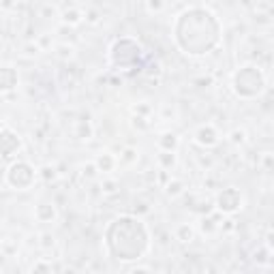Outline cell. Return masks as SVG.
Segmentation results:
<instances>
[{
	"label": "cell",
	"mask_w": 274,
	"mask_h": 274,
	"mask_svg": "<svg viewBox=\"0 0 274 274\" xmlns=\"http://www.w3.org/2000/svg\"><path fill=\"white\" fill-rule=\"evenodd\" d=\"M173 41L182 54L202 58L214 52L223 41V24L210 9L189 7L173 21Z\"/></svg>",
	"instance_id": "6da1fadb"
},
{
	"label": "cell",
	"mask_w": 274,
	"mask_h": 274,
	"mask_svg": "<svg viewBox=\"0 0 274 274\" xmlns=\"http://www.w3.org/2000/svg\"><path fill=\"white\" fill-rule=\"evenodd\" d=\"M103 242L109 257L118 261H137L150 248V229L135 214H120L107 223Z\"/></svg>",
	"instance_id": "7a4b0ae2"
},
{
	"label": "cell",
	"mask_w": 274,
	"mask_h": 274,
	"mask_svg": "<svg viewBox=\"0 0 274 274\" xmlns=\"http://www.w3.org/2000/svg\"><path fill=\"white\" fill-rule=\"evenodd\" d=\"M146 49L135 37H118L107 49L109 67L114 71H133L144 67Z\"/></svg>",
	"instance_id": "3957f363"
},
{
	"label": "cell",
	"mask_w": 274,
	"mask_h": 274,
	"mask_svg": "<svg viewBox=\"0 0 274 274\" xmlns=\"http://www.w3.org/2000/svg\"><path fill=\"white\" fill-rule=\"evenodd\" d=\"M268 86L266 73L261 71L257 64H244V67L236 69V73L232 75V90L238 98L242 101H253L264 94Z\"/></svg>",
	"instance_id": "277c9868"
},
{
	"label": "cell",
	"mask_w": 274,
	"mask_h": 274,
	"mask_svg": "<svg viewBox=\"0 0 274 274\" xmlns=\"http://www.w3.org/2000/svg\"><path fill=\"white\" fill-rule=\"evenodd\" d=\"M37 180V169L32 163L24 161V159H17V161H11L9 167L5 171V182L15 191H28L32 189V184Z\"/></svg>",
	"instance_id": "5b68a950"
},
{
	"label": "cell",
	"mask_w": 274,
	"mask_h": 274,
	"mask_svg": "<svg viewBox=\"0 0 274 274\" xmlns=\"http://www.w3.org/2000/svg\"><path fill=\"white\" fill-rule=\"evenodd\" d=\"M214 210H218L221 214L232 216L236 212H240L244 208V195L236 186H227V189H221L214 197Z\"/></svg>",
	"instance_id": "8992f818"
},
{
	"label": "cell",
	"mask_w": 274,
	"mask_h": 274,
	"mask_svg": "<svg viewBox=\"0 0 274 274\" xmlns=\"http://www.w3.org/2000/svg\"><path fill=\"white\" fill-rule=\"evenodd\" d=\"M21 150V137L11 127H0V159H13Z\"/></svg>",
	"instance_id": "52a82bcc"
},
{
	"label": "cell",
	"mask_w": 274,
	"mask_h": 274,
	"mask_svg": "<svg viewBox=\"0 0 274 274\" xmlns=\"http://www.w3.org/2000/svg\"><path fill=\"white\" fill-rule=\"evenodd\" d=\"M193 139H195V144L202 148H214V146H218V141H221V133H218V129L212 122H204L195 129Z\"/></svg>",
	"instance_id": "ba28073f"
},
{
	"label": "cell",
	"mask_w": 274,
	"mask_h": 274,
	"mask_svg": "<svg viewBox=\"0 0 274 274\" xmlns=\"http://www.w3.org/2000/svg\"><path fill=\"white\" fill-rule=\"evenodd\" d=\"M19 86V73L15 67L11 64H3L0 67V94H7V92H13Z\"/></svg>",
	"instance_id": "9c48e42d"
},
{
	"label": "cell",
	"mask_w": 274,
	"mask_h": 274,
	"mask_svg": "<svg viewBox=\"0 0 274 274\" xmlns=\"http://www.w3.org/2000/svg\"><path fill=\"white\" fill-rule=\"evenodd\" d=\"M35 218L39 223H54L58 218V210L52 202H41L35 206Z\"/></svg>",
	"instance_id": "30bf717a"
},
{
	"label": "cell",
	"mask_w": 274,
	"mask_h": 274,
	"mask_svg": "<svg viewBox=\"0 0 274 274\" xmlns=\"http://www.w3.org/2000/svg\"><path fill=\"white\" fill-rule=\"evenodd\" d=\"M157 146L159 150H167V152H178L180 148V137L173 131H163V133L157 137Z\"/></svg>",
	"instance_id": "8fae6325"
},
{
	"label": "cell",
	"mask_w": 274,
	"mask_h": 274,
	"mask_svg": "<svg viewBox=\"0 0 274 274\" xmlns=\"http://www.w3.org/2000/svg\"><path fill=\"white\" fill-rule=\"evenodd\" d=\"M94 165H96L98 173H112L118 165V159H116V155H112V152H101V155H96Z\"/></svg>",
	"instance_id": "7c38bea8"
},
{
	"label": "cell",
	"mask_w": 274,
	"mask_h": 274,
	"mask_svg": "<svg viewBox=\"0 0 274 274\" xmlns=\"http://www.w3.org/2000/svg\"><path fill=\"white\" fill-rule=\"evenodd\" d=\"M173 238L182 244H191L195 240V227L191 223H178L173 227Z\"/></svg>",
	"instance_id": "4fadbf2b"
},
{
	"label": "cell",
	"mask_w": 274,
	"mask_h": 274,
	"mask_svg": "<svg viewBox=\"0 0 274 274\" xmlns=\"http://www.w3.org/2000/svg\"><path fill=\"white\" fill-rule=\"evenodd\" d=\"M60 19H62V24H67V26H80L84 21V11L78 7H67L60 13Z\"/></svg>",
	"instance_id": "5bb4252c"
},
{
	"label": "cell",
	"mask_w": 274,
	"mask_h": 274,
	"mask_svg": "<svg viewBox=\"0 0 274 274\" xmlns=\"http://www.w3.org/2000/svg\"><path fill=\"white\" fill-rule=\"evenodd\" d=\"M92 135H94V129H92V124H90V120H78V122L73 124V137L75 139H92Z\"/></svg>",
	"instance_id": "9a60e30c"
},
{
	"label": "cell",
	"mask_w": 274,
	"mask_h": 274,
	"mask_svg": "<svg viewBox=\"0 0 274 274\" xmlns=\"http://www.w3.org/2000/svg\"><path fill=\"white\" fill-rule=\"evenodd\" d=\"M157 163H159V167H161L163 171H171L173 167L178 165V157H176V152L159 150V155H157Z\"/></svg>",
	"instance_id": "2e32d148"
},
{
	"label": "cell",
	"mask_w": 274,
	"mask_h": 274,
	"mask_svg": "<svg viewBox=\"0 0 274 274\" xmlns=\"http://www.w3.org/2000/svg\"><path fill=\"white\" fill-rule=\"evenodd\" d=\"M184 189H186V184H184V180H180V178H169V180L165 182V193H167L169 197L182 195Z\"/></svg>",
	"instance_id": "e0dca14e"
},
{
	"label": "cell",
	"mask_w": 274,
	"mask_h": 274,
	"mask_svg": "<svg viewBox=\"0 0 274 274\" xmlns=\"http://www.w3.org/2000/svg\"><path fill=\"white\" fill-rule=\"evenodd\" d=\"M37 178H41L43 182H56V178H58V171H56V167L54 165H43V167H39L37 169Z\"/></svg>",
	"instance_id": "ac0fdd59"
},
{
	"label": "cell",
	"mask_w": 274,
	"mask_h": 274,
	"mask_svg": "<svg viewBox=\"0 0 274 274\" xmlns=\"http://www.w3.org/2000/svg\"><path fill=\"white\" fill-rule=\"evenodd\" d=\"M101 193L103 195H116V193H120V182L116 178H103L101 180Z\"/></svg>",
	"instance_id": "d6986e66"
},
{
	"label": "cell",
	"mask_w": 274,
	"mask_h": 274,
	"mask_svg": "<svg viewBox=\"0 0 274 274\" xmlns=\"http://www.w3.org/2000/svg\"><path fill=\"white\" fill-rule=\"evenodd\" d=\"M137 159H139L137 148H133V146H127V148H122V152H120V161L127 163V165H133V163H137Z\"/></svg>",
	"instance_id": "ffe728a7"
},
{
	"label": "cell",
	"mask_w": 274,
	"mask_h": 274,
	"mask_svg": "<svg viewBox=\"0 0 274 274\" xmlns=\"http://www.w3.org/2000/svg\"><path fill=\"white\" fill-rule=\"evenodd\" d=\"M229 141H232L234 146H242L244 141H246V131L240 129V127H236L232 133H229Z\"/></svg>",
	"instance_id": "44dd1931"
},
{
	"label": "cell",
	"mask_w": 274,
	"mask_h": 274,
	"mask_svg": "<svg viewBox=\"0 0 274 274\" xmlns=\"http://www.w3.org/2000/svg\"><path fill=\"white\" fill-rule=\"evenodd\" d=\"M131 112H133L135 116H144V118H150L152 116V105L150 103H137V105H133L131 107Z\"/></svg>",
	"instance_id": "7402d4cb"
},
{
	"label": "cell",
	"mask_w": 274,
	"mask_h": 274,
	"mask_svg": "<svg viewBox=\"0 0 274 274\" xmlns=\"http://www.w3.org/2000/svg\"><path fill=\"white\" fill-rule=\"evenodd\" d=\"M200 227H202V232H204V234H212V232H216V229H218V223L214 221L212 216H204Z\"/></svg>",
	"instance_id": "603a6c76"
},
{
	"label": "cell",
	"mask_w": 274,
	"mask_h": 274,
	"mask_svg": "<svg viewBox=\"0 0 274 274\" xmlns=\"http://www.w3.org/2000/svg\"><path fill=\"white\" fill-rule=\"evenodd\" d=\"M270 255H272V248L270 246H259L255 251V261H259V264H268Z\"/></svg>",
	"instance_id": "cb8c5ba5"
},
{
	"label": "cell",
	"mask_w": 274,
	"mask_h": 274,
	"mask_svg": "<svg viewBox=\"0 0 274 274\" xmlns=\"http://www.w3.org/2000/svg\"><path fill=\"white\" fill-rule=\"evenodd\" d=\"M131 124H133V129H137V131H148L150 129V120L144 118V116H135L133 114V118H131Z\"/></svg>",
	"instance_id": "d4e9b609"
},
{
	"label": "cell",
	"mask_w": 274,
	"mask_h": 274,
	"mask_svg": "<svg viewBox=\"0 0 274 274\" xmlns=\"http://www.w3.org/2000/svg\"><path fill=\"white\" fill-rule=\"evenodd\" d=\"M146 9L148 13H163V9H165V0H146Z\"/></svg>",
	"instance_id": "484cf974"
},
{
	"label": "cell",
	"mask_w": 274,
	"mask_h": 274,
	"mask_svg": "<svg viewBox=\"0 0 274 274\" xmlns=\"http://www.w3.org/2000/svg\"><path fill=\"white\" fill-rule=\"evenodd\" d=\"M54 266H52V261H45V259H39L35 266H32V272H52Z\"/></svg>",
	"instance_id": "4316f807"
},
{
	"label": "cell",
	"mask_w": 274,
	"mask_h": 274,
	"mask_svg": "<svg viewBox=\"0 0 274 274\" xmlns=\"http://www.w3.org/2000/svg\"><path fill=\"white\" fill-rule=\"evenodd\" d=\"M98 173V169H96V165H94V161L92 163H86V165L82 167V176L84 178H94Z\"/></svg>",
	"instance_id": "83f0119b"
},
{
	"label": "cell",
	"mask_w": 274,
	"mask_h": 274,
	"mask_svg": "<svg viewBox=\"0 0 274 274\" xmlns=\"http://www.w3.org/2000/svg\"><path fill=\"white\" fill-rule=\"evenodd\" d=\"M261 167H264V171H272V152H264L261 155Z\"/></svg>",
	"instance_id": "f1b7e54d"
},
{
	"label": "cell",
	"mask_w": 274,
	"mask_h": 274,
	"mask_svg": "<svg viewBox=\"0 0 274 274\" xmlns=\"http://www.w3.org/2000/svg\"><path fill=\"white\" fill-rule=\"evenodd\" d=\"M84 19H86V21H90V24H98V11H96V9L84 11Z\"/></svg>",
	"instance_id": "f546056e"
},
{
	"label": "cell",
	"mask_w": 274,
	"mask_h": 274,
	"mask_svg": "<svg viewBox=\"0 0 274 274\" xmlns=\"http://www.w3.org/2000/svg\"><path fill=\"white\" fill-rule=\"evenodd\" d=\"M41 246L43 248H52L54 246V236L52 234H41Z\"/></svg>",
	"instance_id": "4dcf8cb0"
},
{
	"label": "cell",
	"mask_w": 274,
	"mask_h": 274,
	"mask_svg": "<svg viewBox=\"0 0 274 274\" xmlns=\"http://www.w3.org/2000/svg\"><path fill=\"white\" fill-rule=\"evenodd\" d=\"M225 225H223V229H225V232H234V229H236V221H234V218H227V221H223Z\"/></svg>",
	"instance_id": "1f68e13d"
},
{
	"label": "cell",
	"mask_w": 274,
	"mask_h": 274,
	"mask_svg": "<svg viewBox=\"0 0 274 274\" xmlns=\"http://www.w3.org/2000/svg\"><path fill=\"white\" fill-rule=\"evenodd\" d=\"M60 56H64V58L69 56V58H71V56H73V47H71V45H69V47L62 45V47H60Z\"/></svg>",
	"instance_id": "d6a6232c"
},
{
	"label": "cell",
	"mask_w": 274,
	"mask_h": 274,
	"mask_svg": "<svg viewBox=\"0 0 274 274\" xmlns=\"http://www.w3.org/2000/svg\"><path fill=\"white\" fill-rule=\"evenodd\" d=\"M133 272H150V268H141L139 266V268H133Z\"/></svg>",
	"instance_id": "836d02e7"
},
{
	"label": "cell",
	"mask_w": 274,
	"mask_h": 274,
	"mask_svg": "<svg viewBox=\"0 0 274 274\" xmlns=\"http://www.w3.org/2000/svg\"><path fill=\"white\" fill-rule=\"evenodd\" d=\"M39 43H41V45H47L49 41H47V37H41V39H39Z\"/></svg>",
	"instance_id": "e575fe53"
},
{
	"label": "cell",
	"mask_w": 274,
	"mask_h": 274,
	"mask_svg": "<svg viewBox=\"0 0 274 274\" xmlns=\"http://www.w3.org/2000/svg\"><path fill=\"white\" fill-rule=\"evenodd\" d=\"M0 246H3V240H0Z\"/></svg>",
	"instance_id": "d590c367"
}]
</instances>
